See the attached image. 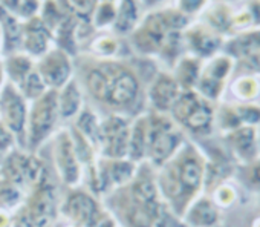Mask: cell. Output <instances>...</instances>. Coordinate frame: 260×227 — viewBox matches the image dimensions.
I'll return each instance as SVG.
<instances>
[{
    "label": "cell",
    "instance_id": "cell-20",
    "mask_svg": "<svg viewBox=\"0 0 260 227\" xmlns=\"http://www.w3.org/2000/svg\"><path fill=\"white\" fill-rule=\"evenodd\" d=\"M237 189L233 187L230 183H220L213 193V203L220 209V207H230L237 201Z\"/></svg>",
    "mask_w": 260,
    "mask_h": 227
},
{
    "label": "cell",
    "instance_id": "cell-4",
    "mask_svg": "<svg viewBox=\"0 0 260 227\" xmlns=\"http://www.w3.org/2000/svg\"><path fill=\"white\" fill-rule=\"evenodd\" d=\"M181 141V135L173 131L170 122L158 119L150 125L149 131V149L150 155L156 163L169 158L173 151L178 148Z\"/></svg>",
    "mask_w": 260,
    "mask_h": 227
},
{
    "label": "cell",
    "instance_id": "cell-12",
    "mask_svg": "<svg viewBox=\"0 0 260 227\" xmlns=\"http://www.w3.org/2000/svg\"><path fill=\"white\" fill-rule=\"evenodd\" d=\"M220 216L219 207L210 198L198 200L188 212V222L194 227H213Z\"/></svg>",
    "mask_w": 260,
    "mask_h": 227
},
{
    "label": "cell",
    "instance_id": "cell-17",
    "mask_svg": "<svg viewBox=\"0 0 260 227\" xmlns=\"http://www.w3.org/2000/svg\"><path fill=\"white\" fill-rule=\"evenodd\" d=\"M201 71H202V66L198 59H191V57L184 59L178 66L175 80L178 81L179 86H184L185 91H191V88L198 84Z\"/></svg>",
    "mask_w": 260,
    "mask_h": 227
},
{
    "label": "cell",
    "instance_id": "cell-9",
    "mask_svg": "<svg viewBox=\"0 0 260 227\" xmlns=\"http://www.w3.org/2000/svg\"><path fill=\"white\" fill-rule=\"evenodd\" d=\"M103 143L106 154L121 157L127 146V128L119 119H110L103 128Z\"/></svg>",
    "mask_w": 260,
    "mask_h": 227
},
{
    "label": "cell",
    "instance_id": "cell-8",
    "mask_svg": "<svg viewBox=\"0 0 260 227\" xmlns=\"http://www.w3.org/2000/svg\"><path fill=\"white\" fill-rule=\"evenodd\" d=\"M188 42L193 51L201 57H211L223 46V37L205 23L190 31Z\"/></svg>",
    "mask_w": 260,
    "mask_h": 227
},
{
    "label": "cell",
    "instance_id": "cell-13",
    "mask_svg": "<svg viewBox=\"0 0 260 227\" xmlns=\"http://www.w3.org/2000/svg\"><path fill=\"white\" fill-rule=\"evenodd\" d=\"M52 213H54L52 190L48 184H43V187H40V190L32 203L31 216H32V221L36 225L46 227L49 224V221L52 219Z\"/></svg>",
    "mask_w": 260,
    "mask_h": 227
},
{
    "label": "cell",
    "instance_id": "cell-19",
    "mask_svg": "<svg viewBox=\"0 0 260 227\" xmlns=\"http://www.w3.org/2000/svg\"><path fill=\"white\" fill-rule=\"evenodd\" d=\"M58 158L61 164V172L68 181H74L77 178V164L74 158V151L72 146L68 140L61 141L60 149H58Z\"/></svg>",
    "mask_w": 260,
    "mask_h": 227
},
{
    "label": "cell",
    "instance_id": "cell-23",
    "mask_svg": "<svg viewBox=\"0 0 260 227\" xmlns=\"http://www.w3.org/2000/svg\"><path fill=\"white\" fill-rule=\"evenodd\" d=\"M78 100H80V95H78L77 86L75 84H69L66 88V91L63 92V95H61V114H63L64 117L72 116V114L77 110Z\"/></svg>",
    "mask_w": 260,
    "mask_h": 227
},
{
    "label": "cell",
    "instance_id": "cell-5",
    "mask_svg": "<svg viewBox=\"0 0 260 227\" xmlns=\"http://www.w3.org/2000/svg\"><path fill=\"white\" fill-rule=\"evenodd\" d=\"M225 145L240 166H245L260 155L257 128H239L225 134Z\"/></svg>",
    "mask_w": 260,
    "mask_h": 227
},
{
    "label": "cell",
    "instance_id": "cell-10",
    "mask_svg": "<svg viewBox=\"0 0 260 227\" xmlns=\"http://www.w3.org/2000/svg\"><path fill=\"white\" fill-rule=\"evenodd\" d=\"M55 119V97L54 94L46 95L36 107L32 116V138L42 140L46 132L52 128Z\"/></svg>",
    "mask_w": 260,
    "mask_h": 227
},
{
    "label": "cell",
    "instance_id": "cell-26",
    "mask_svg": "<svg viewBox=\"0 0 260 227\" xmlns=\"http://www.w3.org/2000/svg\"><path fill=\"white\" fill-rule=\"evenodd\" d=\"M144 146H146V131H144V128L137 126L132 141H130V148H132L134 157H140L144 152Z\"/></svg>",
    "mask_w": 260,
    "mask_h": 227
},
{
    "label": "cell",
    "instance_id": "cell-1",
    "mask_svg": "<svg viewBox=\"0 0 260 227\" xmlns=\"http://www.w3.org/2000/svg\"><path fill=\"white\" fill-rule=\"evenodd\" d=\"M205 178V161L194 151H187L164 178V189L172 200L188 203L201 189Z\"/></svg>",
    "mask_w": 260,
    "mask_h": 227
},
{
    "label": "cell",
    "instance_id": "cell-24",
    "mask_svg": "<svg viewBox=\"0 0 260 227\" xmlns=\"http://www.w3.org/2000/svg\"><path fill=\"white\" fill-rule=\"evenodd\" d=\"M26 46L31 49V52L34 54H39V52H43L45 46H46V40H45V36L42 33L40 28H34V30H29L28 33V39H26Z\"/></svg>",
    "mask_w": 260,
    "mask_h": 227
},
{
    "label": "cell",
    "instance_id": "cell-25",
    "mask_svg": "<svg viewBox=\"0 0 260 227\" xmlns=\"http://www.w3.org/2000/svg\"><path fill=\"white\" fill-rule=\"evenodd\" d=\"M135 13H137L135 11V7L132 4H124L122 5V10H121V16L118 19V23H116L118 25V30L125 31V30H128L130 26H132V23H134V20L137 17Z\"/></svg>",
    "mask_w": 260,
    "mask_h": 227
},
{
    "label": "cell",
    "instance_id": "cell-11",
    "mask_svg": "<svg viewBox=\"0 0 260 227\" xmlns=\"http://www.w3.org/2000/svg\"><path fill=\"white\" fill-rule=\"evenodd\" d=\"M179 95H181V92H179L178 81L169 75H159L152 88V92H150L152 101L158 109L172 107Z\"/></svg>",
    "mask_w": 260,
    "mask_h": 227
},
{
    "label": "cell",
    "instance_id": "cell-28",
    "mask_svg": "<svg viewBox=\"0 0 260 227\" xmlns=\"http://www.w3.org/2000/svg\"><path fill=\"white\" fill-rule=\"evenodd\" d=\"M130 172H132V169H130L128 164H122V163H115L113 166H110V171H109V177L110 180L113 181H122L125 180Z\"/></svg>",
    "mask_w": 260,
    "mask_h": 227
},
{
    "label": "cell",
    "instance_id": "cell-18",
    "mask_svg": "<svg viewBox=\"0 0 260 227\" xmlns=\"http://www.w3.org/2000/svg\"><path fill=\"white\" fill-rule=\"evenodd\" d=\"M69 210L75 219H78L80 222H84V224H92L96 216L95 203L83 193L72 196V200L69 203Z\"/></svg>",
    "mask_w": 260,
    "mask_h": 227
},
{
    "label": "cell",
    "instance_id": "cell-31",
    "mask_svg": "<svg viewBox=\"0 0 260 227\" xmlns=\"http://www.w3.org/2000/svg\"><path fill=\"white\" fill-rule=\"evenodd\" d=\"M257 141H258V151H260V125L257 126Z\"/></svg>",
    "mask_w": 260,
    "mask_h": 227
},
{
    "label": "cell",
    "instance_id": "cell-2",
    "mask_svg": "<svg viewBox=\"0 0 260 227\" xmlns=\"http://www.w3.org/2000/svg\"><path fill=\"white\" fill-rule=\"evenodd\" d=\"M173 116L194 134H208L214 125V107L194 91H184L172 106Z\"/></svg>",
    "mask_w": 260,
    "mask_h": 227
},
{
    "label": "cell",
    "instance_id": "cell-3",
    "mask_svg": "<svg viewBox=\"0 0 260 227\" xmlns=\"http://www.w3.org/2000/svg\"><path fill=\"white\" fill-rule=\"evenodd\" d=\"M234 66L236 62L226 54L213 57L201 71L198 80L199 95H202L208 101L217 100L223 94L226 80L230 78Z\"/></svg>",
    "mask_w": 260,
    "mask_h": 227
},
{
    "label": "cell",
    "instance_id": "cell-6",
    "mask_svg": "<svg viewBox=\"0 0 260 227\" xmlns=\"http://www.w3.org/2000/svg\"><path fill=\"white\" fill-rule=\"evenodd\" d=\"M109 74V88L106 94V100L112 104H125L132 101L138 92V83L135 77L130 72L116 71L110 75Z\"/></svg>",
    "mask_w": 260,
    "mask_h": 227
},
{
    "label": "cell",
    "instance_id": "cell-29",
    "mask_svg": "<svg viewBox=\"0 0 260 227\" xmlns=\"http://www.w3.org/2000/svg\"><path fill=\"white\" fill-rule=\"evenodd\" d=\"M80 125H81V128L84 129V132L87 134V135H90L92 138L96 135V125H95V122H93V117L92 116H89V114H84L83 116V119L80 120Z\"/></svg>",
    "mask_w": 260,
    "mask_h": 227
},
{
    "label": "cell",
    "instance_id": "cell-27",
    "mask_svg": "<svg viewBox=\"0 0 260 227\" xmlns=\"http://www.w3.org/2000/svg\"><path fill=\"white\" fill-rule=\"evenodd\" d=\"M25 91L29 97H36L43 91V83L39 77V74H29L25 80Z\"/></svg>",
    "mask_w": 260,
    "mask_h": 227
},
{
    "label": "cell",
    "instance_id": "cell-7",
    "mask_svg": "<svg viewBox=\"0 0 260 227\" xmlns=\"http://www.w3.org/2000/svg\"><path fill=\"white\" fill-rule=\"evenodd\" d=\"M225 54L234 62L245 60L260 54V30H252L233 36L225 43Z\"/></svg>",
    "mask_w": 260,
    "mask_h": 227
},
{
    "label": "cell",
    "instance_id": "cell-15",
    "mask_svg": "<svg viewBox=\"0 0 260 227\" xmlns=\"http://www.w3.org/2000/svg\"><path fill=\"white\" fill-rule=\"evenodd\" d=\"M2 107H4L7 123L14 131H20L25 122V107H23L22 100L14 92L7 91L2 100Z\"/></svg>",
    "mask_w": 260,
    "mask_h": 227
},
{
    "label": "cell",
    "instance_id": "cell-30",
    "mask_svg": "<svg viewBox=\"0 0 260 227\" xmlns=\"http://www.w3.org/2000/svg\"><path fill=\"white\" fill-rule=\"evenodd\" d=\"M29 68V62L25 60V59H16L11 65V72L16 75V77H23L26 75V71Z\"/></svg>",
    "mask_w": 260,
    "mask_h": 227
},
{
    "label": "cell",
    "instance_id": "cell-14",
    "mask_svg": "<svg viewBox=\"0 0 260 227\" xmlns=\"http://www.w3.org/2000/svg\"><path fill=\"white\" fill-rule=\"evenodd\" d=\"M231 92L237 98V103H255L260 95V80L251 74L239 75L231 84Z\"/></svg>",
    "mask_w": 260,
    "mask_h": 227
},
{
    "label": "cell",
    "instance_id": "cell-16",
    "mask_svg": "<svg viewBox=\"0 0 260 227\" xmlns=\"http://www.w3.org/2000/svg\"><path fill=\"white\" fill-rule=\"evenodd\" d=\"M42 74L43 77L51 83V84H61L64 81V78L69 74V66L68 62L64 60L63 55L60 54H54L49 59H46L42 65Z\"/></svg>",
    "mask_w": 260,
    "mask_h": 227
},
{
    "label": "cell",
    "instance_id": "cell-32",
    "mask_svg": "<svg viewBox=\"0 0 260 227\" xmlns=\"http://www.w3.org/2000/svg\"><path fill=\"white\" fill-rule=\"evenodd\" d=\"M254 227H260V216L254 221Z\"/></svg>",
    "mask_w": 260,
    "mask_h": 227
},
{
    "label": "cell",
    "instance_id": "cell-21",
    "mask_svg": "<svg viewBox=\"0 0 260 227\" xmlns=\"http://www.w3.org/2000/svg\"><path fill=\"white\" fill-rule=\"evenodd\" d=\"M243 183L255 192H260V155L251 163L240 166Z\"/></svg>",
    "mask_w": 260,
    "mask_h": 227
},
{
    "label": "cell",
    "instance_id": "cell-22",
    "mask_svg": "<svg viewBox=\"0 0 260 227\" xmlns=\"http://www.w3.org/2000/svg\"><path fill=\"white\" fill-rule=\"evenodd\" d=\"M89 86L90 91L98 97V98H106L107 88H109V74L107 71H92L89 75Z\"/></svg>",
    "mask_w": 260,
    "mask_h": 227
}]
</instances>
